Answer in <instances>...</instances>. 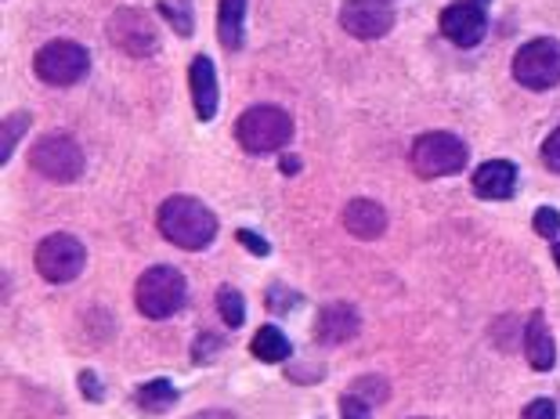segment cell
I'll use <instances>...</instances> for the list:
<instances>
[{
    "label": "cell",
    "mask_w": 560,
    "mask_h": 419,
    "mask_svg": "<svg viewBox=\"0 0 560 419\" xmlns=\"http://www.w3.org/2000/svg\"><path fill=\"white\" fill-rule=\"evenodd\" d=\"M156 224L166 243L182 246L188 254H199V249H207L218 238V218H213V210L192 196L166 199L156 213Z\"/></svg>",
    "instance_id": "obj_1"
},
{
    "label": "cell",
    "mask_w": 560,
    "mask_h": 419,
    "mask_svg": "<svg viewBox=\"0 0 560 419\" xmlns=\"http://www.w3.org/2000/svg\"><path fill=\"white\" fill-rule=\"evenodd\" d=\"M235 138H240L243 152L249 155H271L290 146L293 138V116L279 109V105H254L235 124Z\"/></svg>",
    "instance_id": "obj_2"
},
{
    "label": "cell",
    "mask_w": 560,
    "mask_h": 419,
    "mask_svg": "<svg viewBox=\"0 0 560 419\" xmlns=\"http://www.w3.org/2000/svg\"><path fill=\"white\" fill-rule=\"evenodd\" d=\"M185 296H188L185 275L171 265L149 268L135 286V304H138L141 315L152 318V322H163V318L177 315V311L185 307Z\"/></svg>",
    "instance_id": "obj_3"
},
{
    "label": "cell",
    "mask_w": 560,
    "mask_h": 419,
    "mask_svg": "<svg viewBox=\"0 0 560 419\" xmlns=\"http://www.w3.org/2000/svg\"><path fill=\"white\" fill-rule=\"evenodd\" d=\"M412 171L427 177V182H434V177H445V174H459L463 166L470 160V149L467 141L448 135V130H427L412 141Z\"/></svg>",
    "instance_id": "obj_4"
},
{
    "label": "cell",
    "mask_w": 560,
    "mask_h": 419,
    "mask_svg": "<svg viewBox=\"0 0 560 419\" xmlns=\"http://www.w3.org/2000/svg\"><path fill=\"white\" fill-rule=\"evenodd\" d=\"M91 69V55L88 47L77 40H51L44 44L37 58H33V73L51 88H73Z\"/></svg>",
    "instance_id": "obj_5"
},
{
    "label": "cell",
    "mask_w": 560,
    "mask_h": 419,
    "mask_svg": "<svg viewBox=\"0 0 560 419\" xmlns=\"http://www.w3.org/2000/svg\"><path fill=\"white\" fill-rule=\"evenodd\" d=\"M30 166L40 177H47V182L69 185L83 174V149L69 135H44L30 149Z\"/></svg>",
    "instance_id": "obj_6"
},
{
    "label": "cell",
    "mask_w": 560,
    "mask_h": 419,
    "mask_svg": "<svg viewBox=\"0 0 560 419\" xmlns=\"http://www.w3.org/2000/svg\"><path fill=\"white\" fill-rule=\"evenodd\" d=\"M33 265H37L40 279L55 282V286H66V282H73L77 275L83 271V265H88V249H83V243H80L77 235L55 232V235H47L44 243L37 246V254H33Z\"/></svg>",
    "instance_id": "obj_7"
},
{
    "label": "cell",
    "mask_w": 560,
    "mask_h": 419,
    "mask_svg": "<svg viewBox=\"0 0 560 419\" xmlns=\"http://www.w3.org/2000/svg\"><path fill=\"white\" fill-rule=\"evenodd\" d=\"M514 80L528 91H550L560 83V40H528L514 55Z\"/></svg>",
    "instance_id": "obj_8"
},
{
    "label": "cell",
    "mask_w": 560,
    "mask_h": 419,
    "mask_svg": "<svg viewBox=\"0 0 560 419\" xmlns=\"http://www.w3.org/2000/svg\"><path fill=\"white\" fill-rule=\"evenodd\" d=\"M109 40L120 47V51H127L130 58H145L160 47V30L149 11L116 8V15L109 19Z\"/></svg>",
    "instance_id": "obj_9"
},
{
    "label": "cell",
    "mask_w": 560,
    "mask_h": 419,
    "mask_svg": "<svg viewBox=\"0 0 560 419\" xmlns=\"http://www.w3.org/2000/svg\"><path fill=\"white\" fill-rule=\"evenodd\" d=\"M340 26L354 40H380L395 30V4L390 0H343Z\"/></svg>",
    "instance_id": "obj_10"
},
{
    "label": "cell",
    "mask_w": 560,
    "mask_h": 419,
    "mask_svg": "<svg viewBox=\"0 0 560 419\" xmlns=\"http://www.w3.org/2000/svg\"><path fill=\"white\" fill-rule=\"evenodd\" d=\"M488 33L485 0H456L441 11V37H448L456 47H478Z\"/></svg>",
    "instance_id": "obj_11"
},
{
    "label": "cell",
    "mask_w": 560,
    "mask_h": 419,
    "mask_svg": "<svg viewBox=\"0 0 560 419\" xmlns=\"http://www.w3.org/2000/svg\"><path fill=\"white\" fill-rule=\"evenodd\" d=\"M359 329H362V318L351 304H329V307L318 311L315 340L326 344V347H340V344L359 337Z\"/></svg>",
    "instance_id": "obj_12"
},
{
    "label": "cell",
    "mask_w": 560,
    "mask_h": 419,
    "mask_svg": "<svg viewBox=\"0 0 560 419\" xmlns=\"http://www.w3.org/2000/svg\"><path fill=\"white\" fill-rule=\"evenodd\" d=\"M188 88H192V105H196V116L202 124H210L218 116V69L207 55H196L192 58V69H188Z\"/></svg>",
    "instance_id": "obj_13"
},
{
    "label": "cell",
    "mask_w": 560,
    "mask_h": 419,
    "mask_svg": "<svg viewBox=\"0 0 560 419\" xmlns=\"http://www.w3.org/2000/svg\"><path fill=\"white\" fill-rule=\"evenodd\" d=\"M474 191H478L481 199H510L517 191V166L506 163V160H488L481 163L478 171H474Z\"/></svg>",
    "instance_id": "obj_14"
},
{
    "label": "cell",
    "mask_w": 560,
    "mask_h": 419,
    "mask_svg": "<svg viewBox=\"0 0 560 419\" xmlns=\"http://www.w3.org/2000/svg\"><path fill=\"white\" fill-rule=\"evenodd\" d=\"M343 229L354 238H362V243H373V238L387 232V210L373 199H351L343 207Z\"/></svg>",
    "instance_id": "obj_15"
},
{
    "label": "cell",
    "mask_w": 560,
    "mask_h": 419,
    "mask_svg": "<svg viewBox=\"0 0 560 419\" xmlns=\"http://www.w3.org/2000/svg\"><path fill=\"white\" fill-rule=\"evenodd\" d=\"M524 354H528V365L539 369V373H550L557 365V344H553V333L546 326V315L535 311L524 326Z\"/></svg>",
    "instance_id": "obj_16"
},
{
    "label": "cell",
    "mask_w": 560,
    "mask_h": 419,
    "mask_svg": "<svg viewBox=\"0 0 560 419\" xmlns=\"http://www.w3.org/2000/svg\"><path fill=\"white\" fill-rule=\"evenodd\" d=\"M243 22H246V0H221L218 4V37L224 51H243Z\"/></svg>",
    "instance_id": "obj_17"
},
{
    "label": "cell",
    "mask_w": 560,
    "mask_h": 419,
    "mask_svg": "<svg viewBox=\"0 0 560 419\" xmlns=\"http://www.w3.org/2000/svg\"><path fill=\"white\" fill-rule=\"evenodd\" d=\"M249 351H254V358H260V362L276 365V362H285V358L293 354L290 340H285V333L279 326H260L254 344H249Z\"/></svg>",
    "instance_id": "obj_18"
},
{
    "label": "cell",
    "mask_w": 560,
    "mask_h": 419,
    "mask_svg": "<svg viewBox=\"0 0 560 419\" xmlns=\"http://www.w3.org/2000/svg\"><path fill=\"white\" fill-rule=\"evenodd\" d=\"M138 409L149 412V416H163L166 409H174L177 405V387L171 380H149L145 387L135 394Z\"/></svg>",
    "instance_id": "obj_19"
},
{
    "label": "cell",
    "mask_w": 560,
    "mask_h": 419,
    "mask_svg": "<svg viewBox=\"0 0 560 419\" xmlns=\"http://www.w3.org/2000/svg\"><path fill=\"white\" fill-rule=\"evenodd\" d=\"M160 11L166 15V22L174 26L177 37H192L196 19H192V0H163Z\"/></svg>",
    "instance_id": "obj_20"
},
{
    "label": "cell",
    "mask_w": 560,
    "mask_h": 419,
    "mask_svg": "<svg viewBox=\"0 0 560 419\" xmlns=\"http://www.w3.org/2000/svg\"><path fill=\"white\" fill-rule=\"evenodd\" d=\"M218 311H221L224 326L240 329L243 322H246V301H243V293L232 290V286H221V290H218Z\"/></svg>",
    "instance_id": "obj_21"
},
{
    "label": "cell",
    "mask_w": 560,
    "mask_h": 419,
    "mask_svg": "<svg viewBox=\"0 0 560 419\" xmlns=\"http://www.w3.org/2000/svg\"><path fill=\"white\" fill-rule=\"evenodd\" d=\"M30 124H33L30 113H11V116L4 119V124H0V127H4V146H0V163H8L11 155H15V146H19V138H22V130H26Z\"/></svg>",
    "instance_id": "obj_22"
},
{
    "label": "cell",
    "mask_w": 560,
    "mask_h": 419,
    "mask_svg": "<svg viewBox=\"0 0 560 419\" xmlns=\"http://www.w3.org/2000/svg\"><path fill=\"white\" fill-rule=\"evenodd\" d=\"M351 391L359 394V398H365L369 405H373V401H387V380H380V376H359Z\"/></svg>",
    "instance_id": "obj_23"
},
{
    "label": "cell",
    "mask_w": 560,
    "mask_h": 419,
    "mask_svg": "<svg viewBox=\"0 0 560 419\" xmlns=\"http://www.w3.org/2000/svg\"><path fill=\"white\" fill-rule=\"evenodd\" d=\"M535 232H539L542 238H557L560 235V210L553 207H539L535 210Z\"/></svg>",
    "instance_id": "obj_24"
},
{
    "label": "cell",
    "mask_w": 560,
    "mask_h": 419,
    "mask_svg": "<svg viewBox=\"0 0 560 419\" xmlns=\"http://www.w3.org/2000/svg\"><path fill=\"white\" fill-rule=\"evenodd\" d=\"M340 416L343 419H373V405H369L365 398H359L354 391H348L340 398Z\"/></svg>",
    "instance_id": "obj_25"
},
{
    "label": "cell",
    "mask_w": 560,
    "mask_h": 419,
    "mask_svg": "<svg viewBox=\"0 0 560 419\" xmlns=\"http://www.w3.org/2000/svg\"><path fill=\"white\" fill-rule=\"evenodd\" d=\"M542 163H546V171L560 174V127L542 141Z\"/></svg>",
    "instance_id": "obj_26"
},
{
    "label": "cell",
    "mask_w": 560,
    "mask_h": 419,
    "mask_svg": "<svg viewBox=\"0 0 560 419\" xmlns=\"http://www.w3.org/2000/svg\"><path fill=\"white\" fill-rule=\"evenodd\" d=\"M521 419H557V405L550 398H535L528 409L521 412Z\"/></svg>",
    "instance_id": "obj_27"
},
{
    "label": "cell",
    "mask_w": 560,
    "mask_h": 419,
    "mask_svg": "<svg viewBox=\"0 0 560 419\" xmlns=\"http://www.w3.org/2000/svg\"><path fill=\"white\" fill-rule=\"evenodd\" d=\"M235 238H240V243L249 249V254H257V257H268V254H271V246L265 243V235H257V232H246V229H243Z\"/></svg>",
    "instance_id": "obj_28"
},
{
    "label": "cell",
    "mask_w": 560,
    "mask_h": 419,
    "mask_svg": "<svg viewBox=\"0 0 560 419\" xmlns=\"http://www.w3.org/2000/svg\"><path fill=\"white\" fill-rule=\"evenodd\" d=\"M213 351H221V340H218V337H210V333H202V337L196 340V347H192L196 362H210Z\"/></svg>",
    "instance_id": "obj_29"
},
{
    "label": "cell",
    "mask_w": 560,
    "mask_h": 419,
    "mask_svg": "<svg viewBox=\"0 0 560 419\" xmlns=\"http://www.w3.org/2000/svg\"><path fill=\"white\" fill-rule=\"evenodd\" d=\"M80 391L88 394L91 401H102V387H98V376L94 373H80Z\"/></svg>",
    "instance_id": "obj_30"
},
{
    "label": "cell",
    "mask_w": 560,
    "mask_h": 419,
    "mask_svg": "<svg viewBox=\"0 0 560 419\" xmlns=\"http://www.w3.org/2000/svg\"><path fill=\"white\" fill-rule=\"evenodd\" d=\"M192 419H235V416L224 412V409H207V412H196Z\"/></svg>",
    "instance_id": "obj_31"
},
{
    "label": "cell",
    "mask_w": 560,
    "mask_h": 419,
    "mask_svg": "<svg viewBox=\"0 0 560 419\" xmlns=\"http://www.w3.org/2000/svg\"><path fill=\"white\" fill-rule=\"evenodd\" d=\"M553 257H557V268H560V243L553 246Z\"/></svg>",
    "instance_id": "obj_32"
},
{
    "label": "cell",
    "mask_w": 560,
    "mask_h": 419,
    "mask_svg": "<svg viewBox=\"0 0 560 419\" xmlns=\"http://www.w3.org/2000/svg\"><path fill=\"white\" fill-rule=\"evenodd\" d=\"M412 419H427V416H412Z\"/></svg>",
    "instance_id": "obj_33"
}]
</instances>
